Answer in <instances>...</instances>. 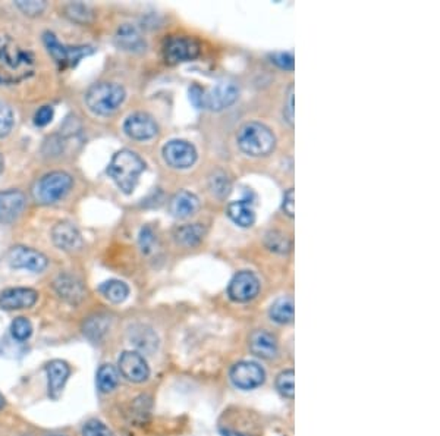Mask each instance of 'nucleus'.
<instances>
[{
    "label": "nucleus",
    "mask_w": 440,
    "mask_h": 436,
    "mask_svg": "<svg viewBox=\"0 0 440 436\" xmlns=\"http://www.w3.org/2000/svg\"><path fill=\"white\" fill-rule=\"evenodd\" d=\"M65 12H66V16L73 21V22H78V24H87L91 21V9L87 6V5H83V4H70L65 8Z\"/></svg>",
    "instance_id": "72a5a7b5"
},
{
    "label": "nucleus",
    "mask_w": 440,
    "mask_h": 436,
    "mask_svg": "<svg viewBox=\"0 0 440 436\" xmlns=\"http://www.w3.org/2000/svg\"><path fill=\"white\" fill-rule=\"evenodd\" d=\"M200 55V44L187 36H174L164 44V59L169 65L192 61Z\"/></svg>",
    "instance_id": "423d86ee"
},
{
    "label": "nucleus",
    "mask_w": 440,
    "mask_h": 436,
    "mask_svg": "<svg viewBox=\"0 0 440 436\" xmlns=\"http://www.w3.org/2000/svg\"><path fill=\"white\" fill-rule=\"evenodd\" d=\"M110 326V321L106 316H91L88 318L84 325H83V331L84 335L90 339V341H100V339L108 333Z\"/></svg>",
    "instance_id": "a878e982"
},
{
    "label": "nucleus",
    "mask_w": 440,
    "mask_h": 436,
    "mask_svg": "<svg viewBox=\"0 0 440 436\" xmlns=\"http://www.w3.org/2000/svg\"><path fill=\"white\" fill-rule=\"evenodd\" d=\"M283 212L289 216V217H293V214H295V192H293V188H289L286 192H285V197H283Z\"/></svg>",
    "instance_id": "37998d69"
},
{
    "label": "nucleus",
    "mask_w": 440,
    "mask_h": 436,
    "mask_svg": "<svg viewBox=\"0 0 440 436\" xmlns=\"http://www.w3.org/2000/svg\"><path fill=\"white\" fill-rule=\"evenodd\" d=\"M268 316L279 325L290 323L293 321V301L289 297L278 299L268 310Z\"/></svg>",
    "instance_id": "393cba45"
},
{
    "label": "nucleus",
    "mask_w": 440,
    "mask_h": 436,
    "mask_svg": "<svg viewBox=\"0 0 440 436\" xmlns=\"http://www.w3.org/2000/svg\"><path fill=\"white\" fill-rule=\"evenodd\" d=\"M83 436H115V433L100 420H88L84 425Z\"/></svg>",
    "instance_id": "e433bc0d"
},
{
    "label": "nucleus",
    "mask_w": 440,
    "mask_h": 436,
    "mask_svg": "<svg viewBox=\"0 0 440 436\" xmlns=\"http://www.w3.org/2000/svg\"><path fill=\"white\" fill-rule=\"evenodd\" d=\"M124 130L128 137L142 141V140H150L157 134V124L150 115L137 112L128 116L124 124Z\"/></svg>",
    "instance_id": "2eb2a0df"
},
{
    "label": "nucleus",
    "mask_w": 440,
    "mask_h": 436,
    "mask_svg": "<svg viewBox=\"0 0 440 436\" xmlns=\"http://www.w3.org/2000/svg\"><path fill=\"white\" fill-rule=\"evenodd\" d=\"M250 350L261 358H273L278 354L276 338L267 331H254L250 335Z\"/></svg>",
    "instance_id": "aec40b11"
},
{
    "label": "nucleus",
    "mask_w": 440,
    "mask_h": 436,
    "mask_svg": "<svg viewBox=\"0 0 440 436\" xmlns=\"http://www.w3.org/2000/svg\"><path fill=\"white\" fill-rule=\"evenodd\" d=\"M11 333L16 341H27L33 333V325L27 318H16L11 325Z\"/></svg>",
    "instance_id": "f704fd0d"
},
{
    "label": "nucleus",
    "mask_w": 440,
    "mask_h": 436,
    "mask_svg": "<svg viewBox=\"0 0 440 436\" xmlns=\"http://www.w3.org/2000/svg\"><path fill=\"white\" fill-rule=\"evenodd\" d=\"M204 228L200 224L194 225H184L177 229L175 232V239L178 241V244L185 246V247H194L197 246L199 242L204 238Z\"/></svg>",
    "instance_id": "cd10ccee"
},
{
    "label": "nucleus",
    "mask_w": 440,
    "mask_h": 436,
    "mask_svg": "<svg viewBox=\"0 0 440 436\" xmlns=\"http://www.w3.org/2000/svg\"><path fill=\"white\" fill-rule=\"evenodd\" d=\"M5 405V398H4V395L0 394V408H2Z\"/></svg>",
    "instance_id": "49530a36"
},
{
    "label": "nucleus",
    "mask_w": 440,
    "mask_h": 436,
    "mask_svg": "<svg viewBox=\"0 0 440 436\" xmlns=\"http://www.w3.org/2000/svg\"><path fill=\"white\" fill-rule=\"evenodd\" d=\"M204 97H206V91L203 88H200L199 85H192L189 88V100L195 108H204Z\"/></svg>",
    "instance_id": "79ce46f5"
},
{
    "label": "nucleus",
    "mask_w": 440,
    "mask_h": 436,
    "mask_svg": "<svg viewBox=\"0 0 440 436\" xmlns=\"http://www.w3.org/2000/svg\"><path fill=\"white\" fill-rule=\"evenodd\" d=\"M99 291L102 293V296L112 301V303H122L125 301L127 297L130 296V288L125 282L117 281V279H110L106 281L100 285Z\"/></svg>",
    "instance_id": "bb28decb"
},
{
    "label": "nucleus",
    "mask_w": 440,
    "mask_h": 436,
    "mask_svg": "<svg viewBox=\"0 0 440 436\" xmlns=\"http://www.w3.org/2000/svg\"><path fill=\"white\" fill-rule=\"evenodd\" d=\"M52 238L56 247L63 251H75L83 247V238L80 231L69 222L58 224L52 231Z\"/></svg>",
    "instance_id": "6ab92c4d"
},
{
    "label": "nucleus",
    "mask_w": 440,
    "mask_h": 436,
    "mask_svg": "<svg viewBox=\"0 0 440 436\" xmlns=\"http://www.w3.org/2000/svg\"><path fill=\"white\" fill-rule=\"evenodd\" d=\"M15 5L28 16L40 15L46 9V2H41V0H18Z\"/></svg>",
    "instance_id": "4c0bfd02"
},
{
    "label": "nucleus",
    "mask_w": 440,
    "mask_h": 436,
    "mask_svg": "<svg viewBox=\"0 0 440 436\" xmlns=\"http://www.w3.org/2000/svg\"><path fill=\"white\" fill-rule=\"evenodd\" d=\"M156 235L150 227H144L140 232V247L144 254H150L154 250Z\"/></svg>",
    "instance_id": "58836bf2"
},
{
    "label": "nucleus",
    "mask_w": 440,
    "mask_h": 436,
    "mask_svg": "<svg viewBox=\"0 0 440 436\" xmlns=\"http://www.w3.org/2000/svg\"><path fill=\"white\" fill-rule=\"evenodd\" d=\"M293 378H295V373H293L292 369L279 373V376L276 378V390L279 391V394L282 397L289 398V400H292L293 395H295V385H293Z\"/></svg>",
    "instance_id": "2f4dec72"
},
{
    "label": "nucleus",
    "mask_w": 440,
    "mask_h": 436,
    "mask_svg": "<svg viewBox=\"0 0 440 436\" xmlns=\"http://www.w3.org/2000/svg\"><path fill=\"white\" fill-rule=\"evenodd\" d=\"M38 300V293L31 288H9L0 293V308L21 310L30 308Z\"/></svg>",
    "instance_id": "4468645a"
},
{
    "label": "nucleus",
    "mask_w": 440,
    "mask_h": 436,
    "mask_svg": "<svg viewBox=\"0 0 440 436\" xmlns=\"http://www.w3.org/2000/svg\"><path fill=\"white\" fill-rule=\"evenodd\" d=\"M27 200L21 191L9 190L0 192V222L11 224L26 209Z\"/></svg>",
    "instance_id": "dca6fc26"
},
{
    "label": "nucleus",
    "mask_w": 440,
    "mask_h": 436,
    "mask_svg": "<svg viewBox=\"0 0 440 436\" xmlns=\"http://www.w3.org/2000/svg\"><path fill=\"white\" fill-rule=\"evenodd\" d=\"M239 149L253 157L267 156L275 149L276 138L271 128L258 123H248L242 125L236 137Z\"/></svg>",
    "instance_id": "f03ea898"
},
{
    "label": "nucleus",
    "mask_w": 440,
    "mask_h": 436,
    "mask_svg": "<svg viewBox=\"0 0 440 436\" xmlns=\"http://www.w3.org/2000/svg\"><path fill=\"white\" fill-rule=\"evenodd\" d=\"M44 44L47 47L48 53L52 55V58L61 63L62 66L65 65H75L81 58L91 55L93 48L85 46V47H66L58 41L55 34L46 33L44 34Z\"/></svg>",
    "instance_id": "9d476101"
},
{
    "label": "nucleus",
    "mask_w": 440,
    "mask_h": 436,
    "mask_svg": "<svg viewBox=\"0 0 440 436\" xmlns=\"http://www.w3.org/2000/svg\"><path fill=\"white\" fill-rule=\"evenodd\" d=\"M87 106L97 115H110L125 100V90L115 83H99L87 93Z\"/></svg>",
    "instance_id": "7ed1b4c3"
},
{
    "label": "nucleus",
    "mask_w": 440,
    "mask_h": 436,
    "mask_svg": "<svg viewBox=\"0 0 440 436\" xmlns=\"http://www.w3.org/2000/svg\"><path fill=\"white\" fill-rule=\"evenodd\" d=\"M33 56L14 46L0 47V81L11 83L26 77L33 69Z\"/></svg>",
    "instance_id": "20e7f679"
},
{
    "label": "nucleus",
    "mask_w": 440,
    "mask_h": 436,
    "mask_svg": "<svg viewBox=\"0 0 440 436\" xmlns=\"http://www.w3.org/2000/svg\"><path fill=\"white\" fill-rule=\"evenodd\" d=\"M199 206H200L199 199L195 197L192 192L181 191L172 200H170L169 210L175 217H178V219H185V217H189L197 212Z\"/></svg>",
    "instance_id": "412c9836"
},
{
    "label": "nucleus",
    "mask_w": 440,
    "mask_h": 436,
    "mask_svg": "<svg viewBox=\"0 0 440 436\" xmlns=\"http://www.w3.org/2000/svg\"><path fill=\"white\" fill-rule=\"evenodd\" d=\"M231 380L232 383L243 391L256 390L263 385L266 379V373L263 368L256 361H239L231 369Z\"/></svg>",
    "instance_id": "0eeeda50"
},
{
    "label": "nucleus",
    "mask_w": 440,
    "mask_h": 436,
    "mask_svg": "<svg viewBox=\"0 0 440 436\" xmlns=\"http://www.w3.org/2000/svg\"><path fill=\"white\" fill-rule=\"evenodd\" d=\"M53 288L56 294L69 304H78L85 297V288L83 282L78 278L68 274H61L55 279Z\"/></svg>",
    "instance_id": "f3484780"
},
{
    "label": "nucleus",
    "mask_w": 440,
    "mask_h": 436,
    "mask_svg": "<svg viewBox=\"0 0 440 436\" xmlns=\"http://www.w3.org/2000/svg\"><path fill=\"white\" fill-rule=\"evenodd\" d=\"M231 180L228 178V175L222 171H216L211 177H210V190L217 197H226L228 194L231 192Z\"/></svg>",
    "instance_id": "c756f323"
},
{
    "label": "nucleus",
    "mask_w": 440,
    "mask_h": 436,
    "mask_svg": "<svg viewBox=\"0 0 440 436\" xmlns=\"http://www.w3.org/2000/svg\"><path fill=\"white\" fill-rule=\"evenodd\" d=\"M119 370L125 379L134 383H141L149 379L150 368L145 358L137 351H124L117 361Z\"/></svg>",
    "instance_id": "9b49d317"
},
{
    "label": "nucleus",
    "mask_w": 440,
    "mask_h": 436,
    "mask_svg": "<svg viewBox=\"0 0 440 436\" xmlns=\"http://www.w3.org/2000/svg\"><path fill=\"white\" fill-rule=\"evenodd\" d=\"M72 187V177L66 172L56 171L44 175L36 185L34 196L43 204H52L61 200Z\"/></svg>",
    "instance_id": "39448f33"
},
{
    "label": "nucleus",
    "mask_w": 440,
    "mask_h": 436,
    "mask_svg": "<svg viewBox=\"0 0 440 436\" xmlns=\"http://www.w3.org/2000/svg\"><path fill=\"white\" fill-rule=\"evenodd\" d=\"M97 388L103 394L112 393L119 383V373L112 365H103L100 366L99 372H97Z\"/></svg>",
    "instance_id": "c85d7f7f"
},
{
    "label": "nucleus",
    "mask_w": 440,
    "mask_h": 436,
    "mask_svg": "<svg viewBox=\"0 0 440 436\" xmlns=\"http://www.w3.org/2000/svg\"><path fill=\"white\" fill-rule=\"evenodd\" d=\"M53 119V108L52 106H43L37 110L34 116V123L37 127H46L47 124H51Z\"/></svg>",
    "instance_id": "a19ab883"
},
{
    "label": "nucleus",
    "mask_w": 440,
    "mask_h": 436,
    "mask_svg": "<svg viewBox=\"0 0 440 436\" xmlns=\"http://www.w3.org/2000/svg\"><path fill=\"white\" fill-rule=\"evenodd\" d=\"M163 157L169 166L187 169L197 160V152L194 145L185 140H172L163 147Z\"/></svg>",
    "instance_id": "1a4fd4ad"
},
{
    "label": "nucleus",
    "mask_w": 440,
    "mask_h": 436,
    "mask_svg": "<svg viewBox=\"0 0 440 436\" xmlns=\"http://www.w3.org/2000/svg\"><path fill=\"white\" fill-rule=\"evenodd\" d=\"M47 382H48V395L53 400H58L63 391L65 383L70 375V368L66 361L62 360H52L47 363L46 366Z\"/></svg>",
    "instance_id": "a211bd4d"
},
{
    "label": "nucleus",
    "mask_w": 440,
    "mask_h": 436,
    "mask_svg": "<svg viewBox=\"0 0 440 436\" xmlns=\"http://www.w3.org/2000/svg\"><path fill=\"white\" fill-rule=\"evenodd\" d=\"M271 59L281 69H285V71H292L293 69V55L292 53L276 52V53L271 55Z\"/></svg>",
    "instance_id": "ea45409f"
},
{
    "label": "nucleus",
    "mask_w": 440,
    "mask_h": 436,
    "mask_svg": "<svg viewBox=\"0 0 440 436\" xmlns=\"http://www.w3.org/2000/svg\"><path fill=\"white\" fill-rule=\"evenodd\" d=\"M266 246L268 247V250L285 254L290 250V241L288 239V237L285 234L278 232V231H272V232H268L266 235Z\"/></svg>",
    "instance_id": "7c9ffc66"
},
{
    "label": "nucleus",
    "mask_w": 440,
    "mask_h": 436,
    "mask_svg": "<svg viewBox=\"0 0 440 436\" xmlns=\"http://www.w3.org/2000/svg\"><path fill=\"white\" fill-rule=\"evenodd\" d=\"M115 41L117 47L122 48V51H128V52H140L145 47L144 38L141 37L138 30L134 26H131V24H125V26L119 27Z\"/></svg>",
    "instance_id": "b1692460"
},
{
    "label": "nucleus",
    "mask_w": 440,
    "mask_h": 436,
    "mask_svg": "<svg viewBox=\"0 0 440 436\" xmlns=\"http://www.w3.org/2000/svg\"><path fill=\"white\" fill-rule=\"evenodd\" d=\"M2 171H4V157L0 155V174H2Z\"/></svg>",
    "instance_id": "a18cd8bd"
},
{
    "label": "nucleus",
    "mask_w": 440,
    "mask_h": 436,
    "mask_svg": "<svg viewBox=\"0 0 440 436\" xmlns=\"http://www.w3.org/2000/svg\"><path fill=\"white\" fill-rule=\"evenodd\" d=\"M228 216L241 228H250L256 222V213L254 207L250 200L243 199L238 202H232L228 206Z\"/></svg>",
    "instance_id": "4be33fe9"
},
{
    "label": "nucleus",
    "mask_w": 440,
    "mask_h": 436,
    "mask_svg": "<svg viewBox=\"0 0 440 436\" xmlns=\"http://www.w3.org/2000/svg\"><path fill=\"white\" fill-rule=\"evenodd\" d=\"M9 263L15 269H26L38 274L47 268V257L30 247L16 246L9 251Z\"/></svg>",
    "instance_id": "f8f14e48"
},
{
    "label": "nucleus",
    "mask_w": 440,
    "mask_h": 436,
    "mask_svg": "<svg viewBox=\"0 0 440 436\" xmlns=\"http://www.w3.org/2000/svg\"><path fill=\"white\" fill-rule=\"evenodd\" d=\"M14 127V112L11 106L0 100V138L8 135Z\"/></svg>",
    "instance_id": "c9c22d12"
},
{
    "label": "nucleus",
    "mask_w": 440,
    "mask_h": 436,
    "mask_svg": "<svg viewBox=\"0 0 440 436\" xmlns=\"http://www.w3.org/2000/svg\"><path fill=\"white\" fill-rule=\"evenodd\" d=\"M144 169V160L135 152L124 149L112 157L108 166V174L122 192L131 194L135 190Z\"/></svg>",
    "instance_id": "f257e3e1"
},
{
    "label": "nucleus",
    "mask_w": 440,
    "mask_h": 436,
    "mask_svg": "<svg viewBox=\"0 0 440 436\" xmlns=\"http://www.w3.org/2000/svg\"><path fill=\"white\" fill-rule=\"evenodd\" d=\"M285 116H286V120L289 123V125L293 127V85L289 87L288 105L285 106Z\"/></svg>",
    "instance_id": "c03bdc74"
},
{
    "label": "nucleus",
    "mask_w": 440,
    "mask_h": 436,
    "mask_svg": "<svg viewBox=\"0 0 440 436\" xmlns=\"http://www.w3.org/2000/svg\"><path fill=\"white\" fill-rule=\"evenodd\" d=\"M150 408H152V400L149 397L141 395L140 398H137L131 408V415L134 420L138 423L145 422L150 416Z\"/></svg>",
    "instance_id": "473e14b6"
},
{
    "label": "nucleus",
    "mask_w": 440,
    "mask_h": 436,
    "mask_svg": "<svg viewBox=\"0 0 440 436\" xmlns=\"http://www.w3.org/2000/svg\"><path fill=\"white\" fill-rule=\"evenodd\" d=\"M258 291V278L250 271H241L229 282L228 296L235 303H247L257 297Z\"/></svg>",
    "instance_id": "6e6552de"
},
{
    "label": "nucleus",
    "mask_w": 440,
    "mask_h": 436,
    "mask_svg": "<svg viewBox=\"0 0 440 436\" xmlns=\"http://www.w3.org/2000/svg\"><path fill=\"white\" fill-rule=\"evenodd\" d=\"M239 94V88L232 81H220L217 85L206 94L204 97V108L211 110H224L232 106Z\"/></svg>",
    "instance_id": "ddd939ff"
},
{
    "label": "nucleus",
    "mask_w": 440,
    "mask_h": 436,
    "mask_svg": "<svg viewBox=\"0 0 440 436\" xmlns=\"http://www.w3.org/2000/svg\"><path fill=\"white\" fill-rule=\"evenodd\" d=\"M130 341L144 353H153L159 344L154 331L145 325H135L130 329Z\"/></svg>",
    "instance_id": "5701e85b"
}]
</instances>
